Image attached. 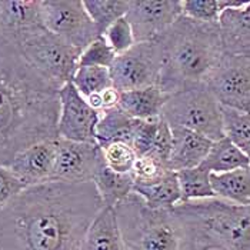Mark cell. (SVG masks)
Instances as JSON below:
<instances>
[{"label": "cell", "instance_id": "28", "mask_svg": "<svg viewBox=\"0 0 250 250\" xmlns=\"http://www.w3.org/2000/svg\"><path fill=\"white\" fill-rule=\"evenodd\" d=\"M103 163L116 173H132L137 154L129 143L112 142L99 145Z\"/></svg>", "mask_w": 250, "mask_h": 250}, {"label": "cell", "instance_id": "17", "mask_svg": "<svg viewBox=\"0 0 250 250\" xmlns=\"http://www.w3.org/2000/svg\"><path fill=\"white\" fill-rule=\"evenodd\" d=\"M77 250H125L113 208L104 206L99 212Z\"/></svg>", "mask_w": 250, "mask_h": 250}, {"label": "cell", "instance_id": "18", "mask_svg": "<svg viewBox=\"0 0 250 250\" xmlns=\"http://www.w3.org/2000/svg\"><path fill=\"white\" fill-rule=\"evenodd\" d=\"M167 95L159 86H149L129 92H120L119 109L135 120H150L160 117Z\"/></svg>", "mask_w": 250, "mask_h": 250}, {"label": "cell", "instance_id": "34", "mask_svg": "<svg viewBox=\"0 0 250 250\" xmlns=\"http://www.w3.org/2000/svg\"><path fill=\"white\" fill-rule=\"evenodd\" d=\"M119 100H120V92L117 89H115L113 86L107 87V89H104V90H102L99 93H93V95L86 97L87 104L93 110H96L97 113H102V112H106V110L117 107Z\"/></svg>", "mask_w": 250, "mask_h": 250}, {"label": "cell", "instance_id": "37", "mask_svg": "<svg viewBox=\"0 0 250 250\" xmlns=\"http://www.w3.org/2000/svg\"><path fill=\"white\" fill-rule=\"evenodd\" d=\"M249 169H250V163H249Z\"/></svg>", "mask_w": 250, "mask_h": 250}, {"label": "cell", "instance_id": "30", "mask_svg": "<svg viewBox=\"0 0 250 250\" xmlns=\"http://www.w3.org/2000/svg\"><path fill=\"white\" fill-rule=\"evenodd\" d=\"M116 59V53L110 49L103 36L92 42L79 56V67H106L109 69Z\"/></svg>", "mask_w": 250, "mask_h": 250}, {"label": "cell", "instance_id": "16", "mask_svg": "<svg viewBox=\"0 0 250 250\" xmlns=\"http://www.w3.org/2000/svg\"><path fill=\"white\" fill-rule=\"evenodd\" d=\"M172 129V150L167 160L170 170L179 172L197 167L203 163L212 147L213 142L196 132L170 127Z\"/></svg>", "mask_w": 250, "mask_h": 250}, {"label": "cell", "instance_id": "2", "mask_svg": "<svg viewBox=\"0 0 250 250\" xmlns=\"http://www.w3.org/2000/svg\"><path fill=\"white\" fill-rule=\"evenodd\" d=\"M59 90L16 46L0 42V166L36 143L58 139Z\"/></svg>", "mask_w": 250, "mask_h": 250}, {"label": "cell", "instance_id": "10", "mask_svg": "<svg viewBox=\"0 0 250 250\" xmlns=\"http://www.w3.org/2000/svg\"><path fill=\"white\" fill-rule=\"evenodd\" d=\"M182 16V0H130L125 18L136 43H143L156 40Z\"/></svg>", "mask_w": 250, "mask_h": 250}, {"label": "cell", "instance_id": "1", "mask_svg": "<svg viewBox=\"0 0 250 250\" xmlns=\"http://www.w3.org/2000/svg\"><path fill=\"white\" fill-rule=\"evenodd\" d=\"M103 208L93 182L29 186L0 209V250H77Z\"/></svg>", "mask_w": 250, "mask_h": 250}, {"label": "cell", "instance_id": "29", "mask_svg": "<svg viewBox=\"0 0 250 250\" xmlns=\"http://www.w3.org/2000/svg\"><path fill=\"white\" fill-rule=\"evenodd\" d=\"M70 83L84 99L112 87L110 72L106 67H79Z\"/></svg>", "mask_w": 250, "mask_h": 250}, {"label": "cell", "instance_id": "27", "mask_svg": "<svg viewBox=\"0 0 250 250\" xmlns=\"http://www.w3.org/2000/svg\"><path fill=\"white\" fill-rule=\"evenodd\" d=\"M246 1L240 0H182L183 16L202 23H217L223 10L239 7Z\"/></svg>", "mask_w": 250, "mask_h": 250}, {"label": "cell", "instance_id": "12", "mask_svg": "<svg viewBox=\"0 0 250 250\" xmlns=\"http://www.w3.org/2000/svg\"><path fill=\"white\" fill-rule=\"evenodd\" d=\"M60 112L58 120V137L70 142H96L99 116L86 99L76 90L72 83L59 90Z\"/></svg>", "mask_w": 250, "mask_h": 250}, {"label": "cell", "instance_id": "4", "mask_svg": "<svg viewBox=\"0 0 250 250\" xmlns=\"http://www.w3.org/2000/svg\"><path fill=\"white\" fill-rule=\"evenodd\" d=\"M113 209L125 250H186L192 243L190 226L174 209H152L136 193Z\"/></svg>", "mask_w": 250, "mask_h": 250}, {"label": "cell", "instance_id": "6", "mask_svg": "<svg viewBox=\"0 0 250 250\" xmlns=\"http://www.w3.org/2000/svg\"><path fill=\"white\" fill-rule=\"evenodd\" d=\"M16 47L42 76L60 89L70 83L76 73L80 52L44 27Z\"/></svg>", "mask_w": 250, "mask_h": 250}, {"label": "cell", "instance_id": "22", "mask_svg": "<svg viewBox=\"0 0 250 250\" xmlns=\"http://www.w3.org/2000/svg\"><path fill=\"white\" fill-rule=\"evenodd\" d=\"M136 125L137 120L125 115L119 107L102 112L96 127L97 145L112 142H123L130 145L135 135Z\"/></svg>", "mask_w": 250, "mask_h": 250}, {"label": "cell", "instance_id": "35", "mask_svg": "<svg viewBox=\"0 0 250 250\" xmlns=\"http://www.w3.org/2000/svg\"><path fill=\"white\" fill-rule=\"evenodd\" d=\"M192 229V228H190ZM193 239L190 246L186 250H226L225 248H222L220 245L214 243L212 240L206 239L205 236H202L200 233H197L196 230H193Z\"/></svg>", "mask_w": 250, "mask_h": 250}, {"label": "cell", "instance_id": "25", "mask_svg": "<svg viewBox=\"0 0 250 250\" xmlns=\"http://www.w3.org/2000/svg\"><path fill=\"white\" fill-rule=\"evenodd\" d=\"M83 6L96 26L97 33L103 36L110 24L126 16L127 0H84Z\"/></svg>", "mask_w": 250, "mask_h": 250}, {"label": "cell", "instance_id": "32", "mask_svg": "<svg viewBox=\"0 0 250 250\" xmlns=\"http://www.w3.org/2000/svg\"><path fill=\"white\" fill-rule=\"evenodd\" d=\"M169 172H173V170H170L166 165L154 160L152 157L137 156L133 170H132L133 183H136V185L150 183V182H154V180L163 177Z\"/></svg>", "mask_w": 250, "mask_h": 250}, {"label": "cell", "instance_id": "8", "mask_svg": "<svg viewBox=\"0 0 250 250\" xmlns=\"http://www.w3.org/2000/svg\"><path fill=\"white\" fill-rule=\"evenodd\" d=\"M109 72L112 86L119 92L157 86L160 75V50L157 42L135 43L132 49L116 56Z\"/></svg>", "mask_w": 250, "mask_h": 250}, {"label": "cell", "instance_id": "26", "mask_svg": "<svg viewBox=\"0 0 250 250\" xmlns=\"http://www.w3.org/2000/svg\"><path fill=\"white\" fill-rule=\"evenodd\" d=\"M223 135L250 159V113L222 107Z\"/></svg>", "mask_w": 250, "mask_h": 250}, {"label": "cell", "instance_id": "19", "mask_svg": "<svg viewBox=\"0 0 250 250\" xmlns=\"http://www.w3.org/2000/svg\"><path fill=\"white\" fill-rule=\"evenodd\" d=\"M133 193H136L149 208L159 210L174 209L177 205H180L182 200L176 172H169L150 183H133Z\"/></svg>", "mask_w": 250, "mask_h": 250}, {"label": "cell", "instance_id": "21", "mask_svg": "<svg viewBox=\"0 0 250 250\" xmlns=\"http://www.w3.org/2000/svg\"><path fill=\"white\" fill-rule=\"evenodd\" d=\"M92 182L102 199L103 206L107 208H115L117 203L133 193L132 173H116L103 163V160Z\"/></svg>", "mask_w": 250, "mask_h": 250}, {"label": "cell", "instance_id": "5", "mask_svg": "<svg viewBox=\"0 0 250 250\" xmlns=\"http://www.w3.org/2000/svg\"><path fill=\"white\" fill-rule=\"evenodd\" d=\"M160 117L170 127H182L216 142L223 139L222 106L202 83L167 95Z\"/></svg>", "mask_w": 250, "mask_h": 250}, {"label": "cell", "instance_id": "3", "mask_svg": "<svg viewBox=\"0 0 250 250\" xmlns=\"http://www.w3.org/2000/svg\"><path fill=\"white\" fill-rule=\"evenodd\" d=\"M160 75L157 86L165 95L206 83L223 58L217 23L182 16L159 38Z\"/></svg>", "mask_w": 250, "mask_h": 250}, {"label": "cell", "instance_id": "9", "mask_svg": "<svg viewBox=\"0 0 250 250\" xmlns=\"http://www.w3.org/2000/svg\"><path fill=\"white\" fill-rule=\"evenodd\" d=\"M205 84L222 107L250 113V56L225 53Z\"/></svg>", "mask_w": 250, "mask_h": 250}, {"label": "cell", "instance_id": "23", "mask_svg": "<svg viewBox=\"0 0 250 250\" xmlns=\"http://www.w3.org/2000/svg\"><path fill=\"white\" fill-rule=\"evenodd\" d=\"M249 157L239 150L229 139L223 137L213 142L209 153L200 166L210 173H225L242 167H249Z\"/></svg>", "mask_w": 250, "mask_h": 250}, {"label": "cell", "instance_id": "31", "mask_svg": "<svg viewBox=\"0 0 250 250\" xmlns=\"http://www.w3.org/2000/svg\"><path fill=\"white\" fill-rule=\"evenodd\" d=\"M103 38L110 46V49L115 52L116 56L127 52L129 49H132L135 46L136 43L132 27L126 18L116 20L113 24H110L107 27V30L103 33Z\"/></svg>", "mask_w": 250, "mask_h": 250}, {"label": "cell", "instance_id": "36", "mask_svg": "<svg viewBox=\"0 0 250 250\" xmlns=\"http://www.w3.org/2000/svg\"><path fill=\"white\" fill-rule=\"evenodd\" d=\"M0 42H3V40H1V38H0Z\"/></svg>", "mask_w": 250, "mask_h": 250}, {"label": "cell", "instance_id": "13", "mask_svg": "<svg viewBox=\"0 0 250 250\" xmlns=\"http://www.w3.org/2000/svg\"><path fill=\"white\" fill-rule=\"evenodd\" d=\"M43 29L40 0H0V38L19 46L23 40Z\"/></svg>", "mask_w": 250, "mask_h": 250}, {"label": "cell", "instance_id": "15", "mask_svg": "<svg viewBox=\"0 0 250 250\" xmlns=\"http://www.w3.org/2000/svg\"><path fill=\"white\" fill-rule=\"evenodd\" d=\"M217 26L226 55L250 56V1L223 10Z\"/></svg>", "mask_w": 250, "mask_h": 250}, {"label": "cell", "instance_id": "14", "mask_svg": "<svg viewBox=\"0 0 250 250\" xmlns=\"http://www.w3.org/2000/svg\"><path fill=\"white\" fill-rule=\"evenodd\" d=\"M56 140L36 143L16 154L7 167L24 188L50 182L56 160Z\"/></svg>", "mask_w": 250, "mask_h": 250}, {"label": "cell", "instance_id": "24", "mask_svg": "<svg viewBox=\"0 0 250 250\" xmlns=\"http://www.w3.org/2000/svg\"><path fill=\"white\" fill-rule=\"evenodd\" d=\"M176 174L182 194L180 205L216 197L210 185V172L206 170L203 166L179 170Z\"/></svg>", "mask_w": 250, "mask_h": 250}, {"label": "cell", "instance_id": "11", "mask_svg": "<svg viewBox=\"0 0 250 250\" xmlns=\"http://www.w3.org/2000/svg\"><path fill=\"white\" fill-rule=\"evenodd\" d=\"M56 146V160L50 182L86 183L93 180L103 160L97 142H70L58 137Z\"/></svg>", "mask_w": 250, "mask_h": 250}, {"label": "cell", "instance_id": "33", "mask_svg": "<svg viewBox=\"0 0 250 250\" xmlns=\"http://www.w3.org/2000/svg\"><path fill=\"white\" fill-rule=\"evenodd\" d=\"M23 189H26L24 185L12 173V170L7 166H0V209Z\"/></svg>", "mask_w": 250, "mask_h": 250}, {"label": "cell", "instance_id": "20", "mask_svg": "<svg viewBox=\"0 0 250 250\" xmlns=\"http://www.w3.org/2000/svg\"><path fill=\"white\" fill-rule=\"evenodd\" d=\"M214 196L239 206L250 205V169L242 167L225 173H210Z\"/></svg>", "mask_w": 250, "mask_h": 250}, {"label": "cell", "instance_id": "7", "mask_svg": "<svg viewBox=\"0 0 250 250\" xmlns=\"http://www.w3.org/2000/svg\"><path fill=\"white\" fill-rule=\"evenodd\" d=\"M40 16L46 30L82 53L100 35L80 0H40Z\"/></svg>", "mask_w": 250, "mask_h": 250}]
</instances>
